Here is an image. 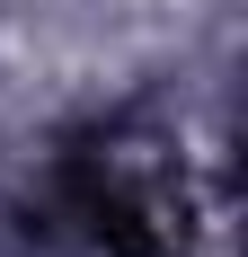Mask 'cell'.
<instances>
[{
	"instance_id": "obj_1",
	"label": "cell",
	"mask_w": 248,
	"mask_h": 257,
	"mask_svg": "<svg viewBox=\"0 0 248 257\" xmlns=\"http://www.w3.org/2000/svg\"><path fill=\"white\" fill-rule=\"evenodd\" d=\"M36 222L53 239H80L98 257H169V222L151 204V186L115 160V142H71L53 151L36 186Z\"/></svg>"
}]
</instances>
